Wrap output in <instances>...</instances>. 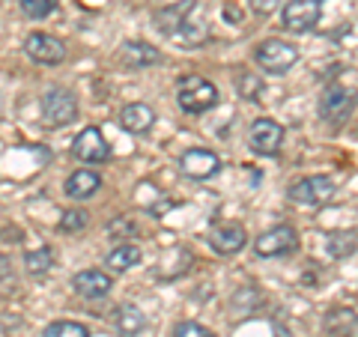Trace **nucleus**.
I'll use <instances>...</instances> for the list:
<instances>
[{
  "mask_svg": "<svg viewBox=\"0 0 358 337\" xmlns=\"http://www.w3.org/2000/svg\"><path fill=\"white\" fill-rule=\"evenodd\" d=\"M99 188H102V176L96 171H75V173H69V179H66V185H63L66 197H72V200L93 197Z\"/></svg>",
  "mask_w": 358,
  "mask_h": 337,
  "instance_id": "nucleus-17",
  "label": "nucleus"
},
{
  "mask_svg": "<svg viewBox=\"0 0 358 337\" xmlns=\"http://www.w3.org/2000/svg\"><path fill=\"white\" fill-rule=\"evenodd\" d=\"M39 110H42V122L48 129H66L69 122L78 120V99L72 89L51 87V89H45Z\"/></svg>",
  "mask_w": 358,
  "mask_h": 337,
  "instance_id": "nucleus-3",
  "label": "nucleus"
},
{
  "mask_svg": "<svg viewBox=\"0 0 358 337\" xmlns=\"http://www.w3.org/2000/svg\"><path fill=\"white\" fill-rule=\"evenodd\" d=\"M224 18H227V21H239L242 13H239L236 6H230V3H227V6H224Z\"/></svg>",
  "mask_w": 358,
  "mask_h": 337,
  "instance_id": "nucleus-31",
  "label": "nucleus"
},
{
  "mask_svg": "<svg viewBox=\"0 0 358 337\" xmlns=\"http://www.w3.org/2000/svg\"><path fill=\"white\" fill-rule=\"evenodd\" d=\"M254 13H260V15H268V13H275V6L281 3V0H248Z\"/></svg>",
  "mask_w": 358,
  "mask_h": 337,
  "instance_id": "nucleus-29",
  "label": "nucleus"
},
{
  "mask_svg": "<svg viewBox=\"0 0 358 337\" xmlns=\"http://www.w3.org/2000/svg\"><path fill=\"white\" fill-rule=\"evenodd\" d=\"M236 87H239V96L248 99V102H257V99H260V93H263V81H260L257 75H251V72H242V75L236 78Z\"/></svg>",
  "mask_w": 358,
  "mask_h": 337,
  "instance_id": "nucleus-25",
  "label": "nucleus"
},
{
  "mask_svg": "<svg viewBox=\"0 0 358 337\" xmlns=\"http://www.w3.org/2000/svg\"><path fill=\"white\" fill-rule=\"evenodd\" d=\"M179 171H182L188 179H212L221 171V159L212 150L192 147L179 155Z\"/></svg>",
  "mask_w": 358,
  "mask_h": 337,
  "instance_id": "nucleus-12",
  "label": "nucleus"
},
{
  "mask_svg": "<svg viewBox=\"0 0 358 337\" xmlns=\"http://www.w3.org/2000/svg\"><path fill=\"white\" fill-rule=\"evenodd\" d=\"M299 245V233L289 227V224H278V227L260 233L254 239V254L257 257H284L293 254Z\"/></svg>",
  "mask_w": 358,
  "mask_h": 337,
  "instance_id": "nucleus-7",
  "label": "nucleus"
},
{
  "mask_svg": "<svg viewBox=\"0 0 358 337\" xmlns=\"http://www.w3.org/2000/svg\"><path fill=\"white\" fill-rule=\"evenodd\" d=\"M18 6H21V13H24L27 18L42 21V18H48L54 9H57V0H18Z\"/></svg>",
  "mask_w": 358,
  "mask_h": 337,
  "instance_id": "nucleus-24",
  "label": "nucleus"
},
{
  "mask_svg": "<svg viewBox=\"0 0 358 337\" xmlns=\"http://www.w3.org/2000/svg\"><path fill=\"white\" fill-rule=\"evenodd\" d=\"M143 260V251L138 248V245L134 242H120L114 251L108 254V260H105V266L110 268V272H129V268H134Z\"/></svg>",
  "mask_w": 358,
  "mask_h": 337,
  "instance_id": "nucleus-18",
  "label": "nucleus"
},
{
  "mask_svg": "<svg viewBox=\"0 0 358 337\" xmlns=\"http://www.w3.org/2000/svg\"><path fill=\"white\" fill-rule=\"evenodd\" d=\"M322 15V3L320 0H289L284 6V27L293 30V33H308L317 27V21Z\"/></svg>",
  "mask_w": 358,
  "mask_h": 337,
  "instance_id": "nucleus-11",
  "label": "nucleus"
},
{
  "mask_svg": "<svg viewBox=\"0 0 358 337\" xmlns=\"http://www.w3.org/2000/svg\"><path fill=\"white\" fill-rule=\"evenodd\" d=\"M72 155L84 164H102L110 159V147L99 126H87L78 138L72 141Z\"/></svg>",
  "mask_w": 358,
  "mask_h": 337,
  "instance_id": "nucleus-8",
  "label": "nucleus"
},
{
  "mask_svg": "<svg viewBox=\"0 0 358 337\" xmlns=\"http://www.w3.org/2000/svg\"><path fill=\"white\" fill-rule=\"evenodd\" d=\"M120 57H122V63H126V66H131V69H147V66L162 60V54L155 51V45H150V42L131 39V42H122Z\"/></svg>",
  "mask_w": 358,
  "mask_h": 337,
  "instance_id": "nucleus-15",
  "label": "nucleus"
},
{
  "mask_svg": "<svg viewBox=\"0 0 358 337\" xmlns=\"http://www.w3.org/2000/svg\"><path fill=\"white\" fill-rule=\"evenodd\" d=\"M24 54L39 66H57L66 57V45L51 33H30L24 39Z\"/></svg>",
  "mask_w": 358,
  "mask_h": 337,
  "instance_id": "nucleus-10",
  "label": "nucleus"
},
{
  "mask_svg": "<svg viewBox=\"0 0 358 337\" xmlns=\"http://www.w3.org/2000/svg\"><path fill=\"white\" fill-rule=\"evenodd\" d=\"M117 329L122 337H138L143 329H147V313H143L138 305H122L117 310Z\"/></svg>",
  "mask_w": 358,
  "mask_h": 337,
  "instance_id": "nucleus-20",
  "label": "nucleus"
},
{
  "mask_svg": "<svg viewBox=\"0 0 358 337\" xmlns=\"http://www.w3.org/2000/svg\"><path fill=\"white\" fill-rule=\"evenodd\" d=\"M322 325H326V331L331 337H352V331L358 329V313L350 308H334V310H329V317Z\"/></svg>",
  "mask_w": 358,
  "mask_h": 337,
  "instance_id": "nucleus-19",
  "label": "nucleus"
},
{
  "mask_svg": "<svg viewBox=\"0 0 358 337\" xmlns=\"http://www.w3.org/2000/svg\"><path fill=\"white\" fill-rule=\"evenodd\" d=\"M72 289L84 299H105L110 289H114V280L99 268H84V272L72 275Z\"/></svg>",
  "mask_w": 358,
  "mask_h": 337,
  "instance_id": "nucleus-14",
  "label": "nucleus"
},
{
  "mask_svg": "<svg viewBox=\"0 0 358 337\" xmlns=\"http://www.w3.org/2000/svg\"><path fill=\"white\" fill-rule=\"evenodd\" d=\"M352 108H355V99H352L350 89L341 87V84H331V87L322 89L320 105H317L322 122H329L334 129L343 126V122L352 117Z\"/></svg>",
  "mask_w": 358,
  "mask_h": 337,
  "instance_id": "nucleus-5",
  "label": "nucleus"
},
{
  "mask_svg": "<svg viewBox=\"0 0 358 337\" xmlns=\"http://www.w3.org/2000/svg\"><path fill=\"white\" fill-rule=\"evenodd\" d=\"M87 224H90V215L84 209H66L60 215V230L63 233H81Z\"/></svg>",
  "mask_w": 358,
  "mask_h": 337,
  "instance_id": "nucleus-26",
  "label": "nucleus"
},
{
  "mask_svg": "<svg viewBox=\"0 0 358 337\" xmlns=\"http://www.w3.org/2000/svg\"><path fill=\"white\" fill-rule=\"evenodd\" d=\"M209 245H212V251L215 254L233 257V254H239L245 245H248V233H245V227L236 224V221H224V224H218V227H212Z\"/></svg>",
  "mask_w": 358,
  "mask_h": 337,
  "instance_id": "nucleus-13",
  "label": "nucleus"
},
{
  "mask_svg": "<svg viewBox=\"0 0 358 337\" xmlns=\"http://www.w3.org/2000/svg\"><path fill=\"white\" fill-rule=\"evenodd\" d=\"M326 248H329V254L334 257V260H346V257H352L358 251V236L346 233V230L331 233L329 242H326Z\"/></svg>",
  "mask_w": 358,
  "mask_h": 337,
  "instance_id": "nucleus-21",
  "label": "nucleus"
},
{
  "mask_svg": "<svg viewBox=\"0 0 358 337\" xmlns=\"http://www.w3.org/2000/svg\"><path fill=\"white\" fill-rule=\"evenodd\" d=\"M173 337H215V331L200 322H179L173 329Z\"/></svg>",
  "mask_w": 358,
  "mask_h": 337,
  "instance_id": "nucleus-27",
  "label": "nucleus"
},
{
  "mask_svg": "<svg viewBox=\"0 0 358 337\" xmlns=\"http://www.w3.org/2000/svg\"><path fill=\"white\" fill-rule=\"evenodd\" d=\"M9 280H15L13 275V263H9L6 254H0V284H9Z\"/></svg>",
  "mask_w": 358,
  "mask_h": 337,
  "instance_id": "nucleus-30",
  "label": "nucleus"
},
{
  "mask_svg": "<svg viewBox=\"0 0 358 337\" xmlns=\"http://www.w3.org/2000/svg\"><path fill=\"white\" fill-rule=\"evenodd\" d=\"M155 27H159L167 39H173L179 45H200L209 30H206V18L200 13V0H179L155 13Z\"/></svg>",
  "mask_w": 358,
  "mask_h": 337,
  "instance_id": "nucleus-1",
  "label": "nucleus"
},
{
  "mask_svg": "<svg viewBox=\"0 0 358 337\" xmlns=\"http://www.w3.org/2000/svg\"><path fill=\"white\" fill-rule=\"evenodd\" d=\"M108 233L114 236V239H131V236L138 233V227H134L131 218H117V221L108 227Z\"/></svg>",
  "mask_w": 358,
  "mask_h": 337,
  "instance_id": "nucleus-28",
  "label": "nucleus"
},
{
  "mask_svg": "<svg viewBox=\"0 0 358 337\" xmlns=\"http://www.w3.org/2000/svg\"><path fill=\"white\" fill-rule=\"evenodd\" d=\"M42 337H90V331H87V325L75 320H57L42 331Z\"/></svg>",
  "mask_w": 358,
  "mask_h": 337,
  "instance_id": "nucleus-23",
  "label": "nucleus"
},
{
  "mask_svg": "<svg viewBox=\"0 0 358 337\" xmlns=\"http://www.w3.org/2000/svg\"><path fill=\"white\" fill-rule=\"evenodd\" d=\"M248 143L254 152L260 155H275L278 150H281L284 143V126L272 117H260L251 122V131H248Z\"/></svg>",
  "mask_w": 358,
  "mask_h": 337,
  "instance_id": "nucleus-9",
  "label": "nucleus"
},
{
  "mask_svg": "<svg viewBox=\"0 0 358 337\" xmlns=\"http://www.w3.org/2000/svg\"><path fill=\"white\" fill-rule=\"evenodd\" d=\"M254 60H257V66H260L263 72L284 75L299 63V48L293 42H287V39H266V42L257 45Z\"/></svg>",
  "mask_w": 358,
  "mask_h": 337,
  "instance_id": "nucleus-4",
  "label": "nucleus"
},
{
  "mask_svg": "<svg viewBox=\"0 0 358 337\" xmlns=\"http://www.w3.org/2000/svg\"><path fill=\"white\" fill-rule=\"evenodd\" d=\"M176 102L185 114H206L218 105V87L203 75H182L176 84Z\"/></svg>",
  "mask_w": 358,
  "mask_h": 337,
  "instance_id": "nucleus-2",
  "label": "nucleus"
},
{
  "mask_svg": "<svg viewBox=\"0 0 358 337\" xmlns=\"http://www.w3.org/2000/svg\"><path fill=\"white\" fill-rule=\"evenodd\" d=\"M24 266H27V272L30 275H48L51 272V266H54V251L51 248H36V251H27L24 254Z\"/></svg>",
  "mask_w": 358,
  "mask_h": 337,
  "instance_id": "nucleus-22",
  "label": "nucleus"
},
{
  "mask_svg": "<svg viewBox=\"0 0 358 337\" xmlns=\"http://www.w3.org/2000/svg\"><path fill=\"white\" fill-rule=\"evenodd\" d=\"M155 122V110L143 102H131L120 110V126L131 134H147Z\"/></svg>",
  "mask_w": 358,
  "mask_h": 337,
  "instance_id": "nucleus-16",
  "label": "nucleus"
},
{
  "mask_svg": "<svg viewBox=\"0 0 358 337\" xmlns=\"http://www.w3.org/2000/svg\"><path fill=\"white\" fill-rule=\"evenodd\" d=\"M334 182L329 176H308V179H299V182L289 185V200H296L301 206H322V203H331L334 200Z\"/></svg>",
  "mask_w": 358,
  "mask_h": 337,
  "instance_id": "nucleus-6",
  "label": "nucleus"
}]
</instances>
